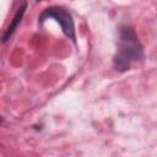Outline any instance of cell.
Segmentation results:
<instances>
[{"instance_id": "cell-1", "label": "cell", "mask_w": 157, "mask_h": 157, "mask_svg": "<svg viewBox=\"0 0 157 157\" xmlns=\"http://www.w3.org/2000/svg\"><path fill=\"white\" fill-rule=\"evenodd\" d=\"M145 59L144 45L141 44L135 29L131 26L123 25L119 27V37L117 52L113 56V66L119 72H125L131 69L134 63Z\"/></svg>"}, {"instance_id": "cell-2", "label": "cell", "mask_w": 157, "mask_h": 157, "mask_svg": "<svg viewBox=\"0 0 157 157\" xmlns=\"http://www.w3.org/2000/svg\"><path fill=\"white\" fill-rule=\"evenodd\" d=\"M47 20H55L60 27L64 34L71 39L76 44V34H75V23L72 20L71 13L63 6H49L42 11V13L38 16V25L43 26L44 21Z\"/></svg>"}, {"instance_id": "cell-3", "label": "cell", "mask_w": 157, "mask_h": 157, "mask_svg": "<svg viewBox=\"0 0 157 157\" xmlns=\"http://www.w3.org/2000/svg\"><path fill=\"white\" fill-rule=\"evenodd\" d=\"M26 7H27V2H22V4H21V6L17 9V11H16V13H15V16H13V18H12L11 23L9 25V27L5 29V33L2 34V43H6V42L12 37L13 32L16 31L17 26L20 25V22H21V20H22V17H23V15H25Z\"/></svg>"}]
</instances>
